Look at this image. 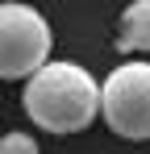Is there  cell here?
Masks as SVG:
<instances>
[{
	"label": "cell",
	"instance_id": "5",
	"mask_svg": "<svg viewBox=\"0 0 150 154\" xmlns=\"http://www.w3.org/2000/svg\"><path fill=\"white\" fill-rule=\"evenodd\" d=\"M0 154H42V146L21 133V129H13V133H4V142H0Z\"/></svg>",
	"mask_w": 150,
	"mask_h": 154
},
{
	"label": "cell",
	"instance_id": "2",
	"mask_svg": "<svg viewBox=\"0 0 150 154\" xmlns=\"http://www.w3.org/2000/svg\"><path fill=\"white\" fill-rule=\"evenodd\" d=\"M54 33L50 21L25 0H4L0 4V75L4 79H33L50 63Z\"/></svg>",
	"mask_w": 150,
	"mask_h": 154
},
{
	"label": "cell",
	"instance_id": "4",
	"mask_svg": "<svg viewBox=\"0 0 150 154\" xmlns=\"http://www.w3.org/2000/svg\"><path fill=\"white\" fill-rule=\"evenodd\" d=\"M117 50L146 54L150 50V0H129L117 17Z\"/></svg>",
	"mask_w": 150,
	"mask_h": 154
},
{
	"label": "cell",
	"instance_id": "1",
	"mask_svg": "<svg viewBox=\"0 0 150 154\" xmlns=\"http://www.w3.org/2000/svg\"><path fill=\"white\" fill-rule=\"evenodd\" d=\"M104 83L79 63H46L33 79H25V117L46 133H83L100 117Z\"/></svg>",
	"mask_w": 150,
	"mask_h": 154
},
{
	"label": "cell",
	"instance_id": "3",
	"mask_svg": "<svg viewBox=\"0 0 150 154\" xmlns=\"http://www.w3.org/2000/svg\"><path fill=\"white\" fill-rule=\"evenodd\" d=\"M100 117L125 142H150V63L129 58L108 71Z\"/></svg>",
	"mask_w": 150,
	"mask_h": 154
}]
</instances>
